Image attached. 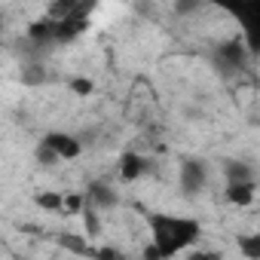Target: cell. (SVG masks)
<instances>
[{
    "label": "cell",
    "mask_w": 260,
    "mask_h": 260,
    "mask_svg": "<svg viewBox=\"0 0 260 260\" xmlns=\"http://www.w3.org/2000/svg\"><path fill=\"white\" fill-rule=\"evenodd\" d=\"M150 245L147 251L156 260H172L181 251L196 248L202 239V223L187 214H150Z\"/></svg>",
    "instance_id": "6da1fadb"
},
{
    "label": "cell",
    "mask_w": 260,
    "mask_h": 260,
    "mask_svg": "<svg viewBox=\"0 0 260 260\" xmlns=\"http://www.w3.org/2000/svg\"><path fill=\"white\" fill-rule=\"evenodd\" d=\"M40 147H46L55 156V162H71V159L83 156V141L77 135H71V132H58V128L55 132H46L40 138Z\"/></svg>",
    "instance_id": "7a4b0ae2"
},
{
    "label": "cell",
    "mask_w": 260,
    "mask_h": 260,
    "mask_svg": "<svg viewBox=\"0 0 260 260\" xmlns=\"http://www.w3.org/2000/svg\"><path fill=\"white\" fill-rule=\"evenodd\" d=\"M178 181H181V190H184L187 196H199V193L208 187V162L199 159V156H187V159L181 162Z\"/></svg>",
    "instance_id": "3957f363"
},
{
    "label": "cell",
    "mask_w": 260,
    "mask_h": 260,
    "mask_svg": "<svg viewBox=\"0 0 260 260\" xmlns=\"http://www.w3.org/2000/svg\"><path fill=\"white\" fill-rule=\"evenodd\" d=\"M150 169H153V162H150V156L141 153V150H125V153H119V159H116V178H119L122 184L141 181Z\"/></svg>",
    "instance_id": "277c9868"
},
{
    "label": "cell",
    "mask_w": 260,
    "mask_h": 260,
    "mask_svg": "<svg viewBox=\"0 0 260 260\" xmlns=\"http://www.w3.org/2000/svg\"><path fill=\"white\" fill-rule=\"evenodd\" d=\"M83 202H86V208H92V211L101 214V211L113 208L119 202V196H116V187L110 181H92L86 187V193H83Z\"/></svg>",
    "instance_id": "5b68a950"
},
{
    "label": "cell",
    "mask_w": 260,
    "mask_h": 260,
    "mask_svg": "<svg viewBox=\"0 0 260 260\" xmlns=\"http://www.w3.org/2000/svg\"><path fill=\"white\" fill-rule=\"evenodd\" d=\"M248 55H251V49H245L239 40H226V43H220V46L214 49V61H217L223 71H230V74L242 71V68L248 64Z\"/></svg>",
    "instance_id": "8992f818"
},
{
    "label": "cell",
    "mask_w": 260,
    "mask_h": 260,
    "mask_svg": "<svg viewBox=\"0 0 260 260\" xmlns=\"http://www.w3.org/2000/svg\"><path fill=\"white\" fill-rule=\"evenodd\" d=\"M226 202H233L236 208H248L257 199V181H239V184H226L223 187Z\"/></svg>",
    "instance_id": "52a82bcc"
},
{
    "label": "cell",
    "mask_w": 260,
    "mask_h": 260,
    "mask_svg": "<svg viewBox=\"0 0 260 260\" xmlns=\"http://www.w3.org/2000/svg\"><path fill=\"white\" fill-rule=\"evenodd\" d=\"M34 202H37V208H43V211H49V214H61V208H64V193H58V190H37V193H34Z\"/></svg>",
    "instance_id": "ba28073f"
},
{
    "label": "cell",
    "mask_w": 260,
    "mask_h": 260,
    "mask_svg": "<svg viewBox=\"0 0 260 260\" xmlns=\"http://www.w3.org/2000/svg\"><path fill=\"white\" fill-rule=\"evenodd\" d=\"M28 40L37 43V46H52V22L46 16L37 19V22H31L28 25Z\"/></svg>",
    "instance_id": "9c48e42d"
},
{
    "label": "cell",
    "mask_w": 260,
    "mask_h": 260,
    "mask_svg": "<svg viewBox=\"0 0 260 260\" xmlns=\"http://www.w3.org/2000/svg\"><path fill=\"white\" fill-rule=\"evenodd\" d=\"M223 169H226V172H223L226 184H239V181H257L254 169H251L248 162H242V159H236V162H226Z\"/></svg>",
    "instance_id": "30bf717a"
},
{
    "label": "cell",
    "mask_w": 260,
    "mask_h": 260,
    "mask_svg": "<svg viewBox=\"0 0 260 260\" xmlns=\"http://www.w3.org/2000/svg\"><path fill=\"white\" fill-rule=\"evenodd\" d=\"M236 245H239V251H242L248 260H260V236H257V233H242V236H236Z\"/></svg>",
    "instance_id": "8fae6325"
},
{
    "label": "cell",
    "mask_w": 260,
    "mask_h": 260,
    "mask_svg": "<svg viewBox=\"0 0 260 260\" xmlns=\"http://www.w3.org/2000/svg\"><path fill=\"white\" fill-rule=\"evenodd\" d=\"M83 230H86V242H95V239H101V217H98V211H92V208H83Z\"/></svg>",
    "instance_id": "7c38bea8"
},
{
    "label": "cell",
    "mask_w": 260,
    "mask_h": 260,
    "mask_svg": "<svg viewBox=\"0 0 260 260\" xmlns=\"http://www.w3.org/2000/svg\"><path fill=\"white\" fill-rule=\"evenodd\" d=\"M58 242H61L68 251H74V254H83V257H92V251H95V248H92V245H89L83 236H74V233H64Z\"/></svg>",
    "instance_id": "4fadbf2b"
},
{
    "label": "cell",
    "mask_w": 260,
    "mask_h": 260,
    "mask_svg": "<svg viewBox=\"0 0 260 260\" xmlns=\"http://www.w3.org/2000/svg\"><path fill=\"white\" fill-rule=\"evenodd\" d=\"M68 89H71L77 98H89V95L95 92V83H92L89 77H74V80H68Z\"/></svg>",
    "instance_id": "5bb4252c"
},
{
    "label": "cell",
    "mask_w": 260,
    "mask_h": 260,
    "mask_svg": "<svg viewBox=\"0 0 260 260\" xmlns=\"http://www.w3.org/2000/svg\"><path fill=\"white\" fill-rule=\"evenodd\" d=\"M184 260H223V254L217 248H190Z\"/></svg>",
    "instance_id": "9a60e30c"
}]
</instances>
